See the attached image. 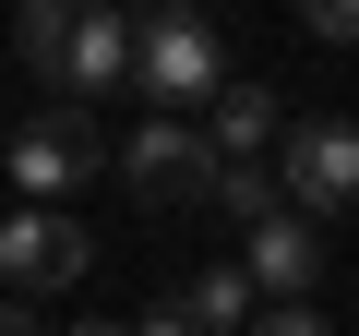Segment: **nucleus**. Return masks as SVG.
I'll list each match as a JSON object with an SVG mask.
<instances>
[{
  "label": "nucleus",
  "mask_w": 359,
  "mask_h": 336,
  "mask_svg": "<svg viewBox=\"0 0 359 336\" xmlns=\"http://www.w3.org/2000/svg\"><path fill=\"white\" fill-rule=\"evenodd\" d=\"M96 264V240L60 217V205H25V217H0V276L13 288H72Z\"/></svg>",
  "instance_id": "5"
},
{
  "label": "nucleus",
  "mask_w": 359,
  "mask_h": 336,
  "mask_svg": "<svg viewBox=\"0 0 359 336\" xmlns=\"http://www.w3.org/2000/svg\"><path fill=\"white\" fill-rule=\"evenodd\" d=\"M240 288H264V300H311V288H323V228L287 217V205H264V217H252V252H240Z\"/></svg>",
  "instance_id": "6"
},
{
  "label": "nucleus",
  "mask_w": 359,
  "mask_h": 336,
  "mask_svg": "<svg viewBox=\"0 0 359 336\" xmlns=\"http://www.w3.org/2000/svg\"><path fill=\"white\" fill-rule=\"evenodd\" d=\"M276 168H287V217H335V205H359V120H299L287 144H276Z\"/></svg>",
  "instance_id": "4"
},
{
  "label": "nucleus",
  "mask_w": 359,
  "mask_h": 336,
  "mask_svg": "<svg viewBox=\"0 0 359 336\" xmlns=\"http://www.w3.org/2000/svg\"><path fill=\"white\" fill-rule=\"evenodd\" d=\"M0 336H48V324H36V312H25V300H0Z\"/></svg>",
  "instance_id": "13"
},
{
  "label": "nucleus",
  "mask_w": 359,
  "mask_h": 336,
  "mask_svg": "<svg viewBox=\"0 0 359 336\" xmlns=\"http://www.w3.org/2000/svg\"><path fill=\"white\" fill-rule=\"evenodd\" d=\"M240 336H335V324H323V312H311V300H276V312H252V324H240Z\"/></svg>",
  "instance_id": "11"
},
{
  "label": "nucleus",
  "mask_w": 359,
  "mask_h": 336,
  "mask_svg": "<svg viewBox=\"0 0 359 336\" xmlns=\"http://www.w3.org/2000/svg\"><path fill=\"white\" fill-rule=\"evenodd\" d=\"M168 312L192 324V336H240V324H252V288H240V264H216V276H192V288H180Z\"/></svg>",
  "instance_id": "9"
},
{
  "label": "nucleus",
  "mask_w": 359,
  "mask_h": 336,
  "mask_svg": "<svg viewBox=\"0 0 359 336\" xmlns=\"http://www.w3.org/2000/svg\"><path fill=\"white\" fill-rule=\"evenodd\" d=\"M132 336H192V324H180V312H168V300H156V312H144V324H132Z\"/></svg>",
  "instance_id": "14"
},
{
  "label": "nucleus",
  "mask_w": 359,
  "mask_h": 336,
  "mask_svg": "<svg viewBox=\"0 0 359 336\" xmlns=\"http://www.w3.org/2000/svg\"><path fill=\"white\" fill-rule=\"evenodd\" d=\"M216 205H228V217H264L276 193H264V168H216Z\"/></svg>",
  "instance_id": "12"
},
{
  "label": "nucleus",
  "mask_w": 359,
  "mask_h": 336,
  "mask_svg": "<svg viewBox=\"0 0 359 336\" xmlns=\"http://www.w3.org/2000/svg\"><path fill=\"white\" fill-rule=\"evenodd\" d=\"M132 72V25L108 13V0H84V13H72V49H60V108H84L96 84H120Z\"/></svg>",
  "instance_id": "8"
},
{
  "label": "nucleus",
  "mask_w": 359,
  "mask_h": 336,
  "mask_svg": "<svg viewBox=\"0 0 359 336\" xmlns=\"http://www.w3.org/2000/svg\"><path fill=\"white\" fill-rule=\"evenodd\" d=\"M108 168H120V193H132V205H156V217L216 193V156H204V132H192V120H168V108H156L144 132H120V144H108Z\"/></svg>",
  "instance_id": "2"
},
{
  "label": "nucleus",
  "mask_w": 359,
  "mask_h": 336,
  "mask_svg": "<svg viewBox=\"0 0 359 336\" xmlns=\"http://www.w3.org/2000/svg\"><path fill=\"white\" fill-rule=\"evenodd\" d=\"M132 84H144L168 120L228 84V49H216V25H204V0H156V13L132 25Z\"/></svg>",
  "instance_id": "1"
},
{
  "label": "nucleus",
  "mask_w": 359,
  "mask_h": 336,
  "mask_svg": "<svg viewBox=\"0 0 359 336\" xmlns=\"http://www.w3.org/2000/svg\"><path fill=\"white\" fill-rule=\"evenodd\" d=\"M72 336H132V324H108V312H84V324H72Z\"/></svg>",
  "instance_id": "15"
},
{
  "label": "nucleus",
  "mask_w": 359,
  "mask_h": 336,
  "mask_svg": "<svg viewBox=\"0 0 359 336\" xmlns=\"http://www.w3.org/2000/svg\"><path fill=\"white\" fill-rule=\"evenodd\" d=\"M0 156H13L25 205H60V193H84L96 168H108V132H96L84 108H36V120H25L13 144H0Z\"/></svg>",
  "instance_id": "3"
},
{
  "label": "nucleus",
  "mask_w": 359,
  "mask_h": 336,
  "mask_svg": "<svg viewBox=\"0 0 359 336\" xmlns=\"http://www.w3.org/2000/svg\"><path fill=\"white\" fill-rule=\"evenodd\" d=\"M299 25H311L323 49H359V0H299Z\"/></svg>",
  "instance_id": "10"
},
{
  "label": "nucleus",
  "mask_w": 359,
  "mask_h": 336,
  "mask_svg": "<svg viewBox=\"0 0 359 336\" xmlns=\"http://www.w3.org/2000/svg\"><path fill=\"white\" fill-rule=\"evenodd\" d=\"M108 13H156V0H108Z\"/></svg>",
  "instance_id": "16"
},
{
  "label": "nucleus",
  "mask_w": 359,
  "mask_h": 336,
  "mask_svg": "<svg viewBox=\"0 0 359 336\" xmlns=\"http://www.w3.org/2000/svg\"><path fill=\"white\" fill-rule=\"evenodd\" d=\"M287 144V108L264 96V84H216V120H204V156L216 168H264Z\"/></svg>",
  "instance_id": "7"
}]
</instances>
